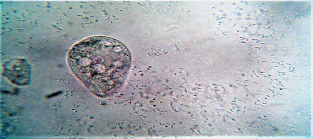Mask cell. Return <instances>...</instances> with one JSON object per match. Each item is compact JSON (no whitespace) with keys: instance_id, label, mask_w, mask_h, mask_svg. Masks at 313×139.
I'll list each match as a JSON object with an SVG mask.
<instances>
[{"instance_id":"6da1fadb","label":"cell","mask_w":313,"mask_h":139,"mask_svg":"<svg viewBox=\"0 0 313 139\" xmlns=\"http://www.w3.org/2000/svg\"><path fill=\"white\" fill-rule=\"evenodd\" d=\"M131 60L123 43L102 36L79 41L68 56V65L75 75L90 92L102 98L112 96L121 89Z\"/></svg>"}]
</instances>
